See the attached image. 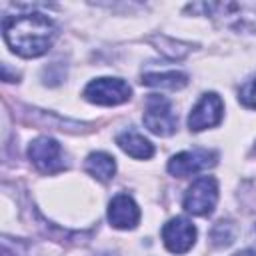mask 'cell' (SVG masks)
<instances>
[{
	"mask_svg": "<svg viewBox=\"0 0 256 256\" xmlns=\"http://www.w3.org/2000/svg\"><path fill=\"white\" fill-rule=\"evenodd\" d=\"M254 150H256V148H254Z\"/></svg>",
	"mask_w": 256,
	"mask_h": 256,
	"instance_id": "20",
	"label": "cell"
},
{
	"mask_svg": "<svg viewBox=\"0 0 256 256\" xmlns=\"http://www.w3.org/2000/svg\"><path fill=\"white\" fill-rule=\"evenodd\" d=\"M144 86H154V88H168V90H180L188 84V76L176 70L170 72H148L142 76Z\"/></svg>",
	"mask_w": 256,
	"mask_h": 256,
	"instance_id": "13",
	"label": "cell"
},
{
	"mask_svg": "<svg viewBox=\"0 0 256 256\" xmlns=\"http://www.w3.org/2000/svg\"><path fill=\"white\" fill-rule=\"evenodd\" d=\"M28 156L32 164L44 174H56L66 168L62 146L54 138H48V136H40L32 140L28 146Z\"/></svg>",
	"mask_w": 256,
	"mask_h": 256,
	"instance_id": "6",
	"label": "cell"
},
{
	"mask_svg": "<svg viewBox=\"0 0 256 256\" xmlns=\"http://www.w3.org/2000/svg\"><path fill=\"white\" fill-rule=\"evenodd\" d=\"M218 202V182L212 176H200L184 194V208L194 216H206Z\"/></svg>",
	"mask_w": 256,
	"mask_h": 256,
	"instance_id": "4",
	"label": "cell"
},
{
	"mask_svg": "<svg viewBox=\"0 0 256 256\" xmlns=\"http://www.w3.org/2000/svg\"><path fill=\"white\" fill-rule=\"evenodd\" d=\"M210 238H212V244L214 246H228L234 240V226L230 222H218L212 228Z\"/></svg>",
	"mask_w": 256,
	"mask_h": 256,
	"instance_id": "15",
	"label": "cell"
},
{
	"mask_svg": "<svg viewBox=\"0 0 256 256\" xmlns=\"http://www.w3.org/2000/svg\"><path fill=\"white\" fill-rule=\"evenodd\" d=\"M190 12L202 10L204 16L218 20L224 26H232L236 30H256V8L240 2H202L186 6Z\"/></svg>",
	"mask_w": 256,
	"mask_h": 256,
	"instance_id": "2",
	"label": "cell"
},
{
	"mask_svg": "<svg viewBox=\"0 0 256 256\" xmlns=\"http://www.w3.org/2000/svg\"><path fill=\"white\" fill-rule=\"evenodd\" d=\"M222 112H224V102L216 92H208L204 94L196 106L192 108L190 116H188V128L194 132L212 128L216 124H220L222 120Z\"/></svg>",
	"mask_w": 256,
	"mask_h": 256,
	"instance_id": "8",
	"label": "cell"
},
{
	"mask_svg": "<svg viewBox=\"0 0 256 256\" xmlns=\"http://www.w3.org/2000/svg\"><path fill=\"white\" fill-rule=\"evenodd\" d=\"M240 102L244 104V106H248V108H254L256 110V78L252 80V82H248L242 90H240Z\"/></svg>",
	"mask_w": 256,
	"mask_h": 256,
	"instance_id": "16",
	"label": "cell"
},
{
	"mask_svg": "<svg viewBox=\"0 0 256 256\" xmlns=\"http://www.w3.org/2000/svg\"><path fill=\"white\" fill-rule=\"evenodd\" d=\"M234 256H256V252H254V250H242V252H238V254H234Z\"/></svg>",
	"mask_w": 256,
	"mask_h": 256,
	"instance_id": "17",
	"label": "cell"
},
{
	"mask_svg": "<svg viewBox=\"0 0 256 256\" xmlns=\"http://www.w3.org/2000/svg\"><path fill=\"white\" fill-rule=\"evenodd\" d=\"M84 166H86V172L90 176H94L96 180H100V182H108L116 172V162L106 152H92L86 158Z\"/></svg>",
	"mask_w": 256,
	"mask_h": 256,
	"instance_id": "12",
	"label": "cell"
},
{
	"mask_svg": "<svg viewBox=\"0 0 256 256\" xmlns=\"http://www.w3.org/2000/svg\"><path fill=\"white\" fill-rule=\"evenodd\" d=\"M144 126L156 136H170L176 132L178 116L172 110L170 100L160 94H150L144 106Z\"/></svg>",
	"mask_w": 256,
	"mask_h": 256,
	"instance_id": "3",
	"label": "cell"
},
{
	"mask_svg": "<svg viewBox=\"0 0 256 256\" xmlns=\"http://www.w3.org/2000/svg\"><path fill=\"white\" fill-rule=\"evenodd\" d=\"M116 144L132 158H138V160H146L154 154V146L150 140H146L142 134L134 132V130H124L116 136Z\"/></svg>",
	"mask_w": 256,
	"mask_h": 256,
	"instance_id": "11",
	"label": "cell"
},
{
	"mask_svg": "<svg viewBox=\"0 0 256 256\" xmlns=\"http://www.w3.org/2000/svg\"><path fill=\"white\" fill-rule=\"evenodd\" d=\"M100 256H116V254H100Z\"/></svg>",
	"mask_w": 256,
	"mask_h": 256,
	"instance_id": "19",
	"label": "cell"
},
{
	"mask_svg": "<svg viewBox=\"0 0 256 256\" xmlns=\"http://www.w3.org/2000/svg\"><path fill=\"white\" fill-rule=\"evenodd\" d=\"M2 34L12 52L24 58H38L50 50L58 28L52 18L42 12H26L4 16Z\"/></svg>",
	"mask_w": 256,
	"mask_h": 256,
	"instance_id": "1",
	"label": "cell"
},
{
	"mask_svg": "<svg viewBox=\"0 0 256 256\" xmlns=\"http://www.w3.org/2000/svg\"><path fill=\"white\" fill-rule=\"evenodd\" d=\"M130 86L120 78H96L84 88V98L100 106H116L130 98Z\"/></svg>",
	"mask_w": 256,
	"mask_h": 256,
	"instance_id": "5",
	"label": "cell"
},
{
	"mask_svg": "<svg viewBox=\"0 0 256 256\" xmlns=\"http://www.w3.org/2000/svg\"><path fill=\"white\" fill-rule=\"evenodd\" d=\"M162 240H164V246L172 254H184L196 242V228L190 220H186L182 216H176V218H172L170 222L164 224Z\"/></svg>",
	"mask_w": 256,
	"mask_h": 256,
	"instance_id": "9",
	"label": "cell"
},
{
	"mask_svg": "<svg viewBox=\"0 0 256 256\" xmlns=\"http://www.w3.org/2000/svg\"><path fill=\"white\" fill-rule=\"evenodd\" d=\"M150 42L156 44L158 50L164 52V54L170 56V58H182V56H186V54L190 52V48H192L190 44L180 42V40H174V38H170V36H152Z\"/></svg>",
	"mask_w": 256,
	"mask_h": 256,
	"instance_id": "14",
	"label": "cell"
},
{
	"mask_svg": "<svg viewBox=\"0 0 256 256\" xmlns=\"http://www.w3.org/2000/svg\"><path fill=\"white\" fill-rule=\"evenodd\" d=\"M2 256H14V254L8 250V246H6V244H4V248H2Z\"/></svg>",
	"mask_w": 256,
	"mask_h": 256,
	"instance_id": "18",
	"label": "cell"
},
{
	"mask_svg": "<svg viewBox=\"0 0 256 256\" xmlns=\"http://www.w3.org/2000/svg\"><path fill=\"white\" fill-rule=\"evenodd\" d=\"M218 160V154L214 150L206 148H196V150H186L170 158L168 162V172L178 178H186L192 174H198L206 168H212Z\"/></svg>",
	"mask_w": 256,
	"mask_h": 256,
	"instance_id": "7",
	"label": "cell"
},
{
	"mask_svg": "<svg viewBox=\"0 0 256 256\" xmlns=\"http://www.w3.org/2000/svg\"><path fill=\"white\" fill-rule=\"evenodd\" d=\"M108 220L120 230L134 228L140 220V208L128 194H116L108 204Z\"/></svg>",
	"mask_w": 256,
	"mask_h": 256,
	"instance_id": "10",
	"label": "cell"
}]
</instances>
